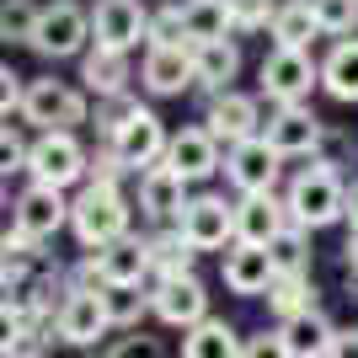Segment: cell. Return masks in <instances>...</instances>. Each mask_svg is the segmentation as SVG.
<instances>
[{"mask_svg":"<svg viewBox=\"0 0 358 358\" xmlns=\"http://www.w3.org/2000/svg\"><path fill=\"white\" fill-rule=\"evenodd\" d=\"M289 224H299V230H327V224L348 220V182L337 177V171H327V166H305V171H294V182H289Z\"/></svg>","mask_w":358,"mask_h":358,"instance_id":"6da1fadb","label":"cell"},{"mask_svg":"<svg viewBox=\"0 0 358 358\" xmlns=\"http://www.w3.org/2000/svg\"><path fill=\"white\" fill-rule=\"evenodd\" d=\"M129 220H134V209H129L123 187H91L86 182V187L70 198V230H75V241H80L86 252H102L113 241L134 236Z\"/></svg>","mask_w":358,"mask_h":358,"instance_id":"7a4b0ae2","label":"cell"},{"mask_svg":"<svg viewBox=\"0 0 358 358\" xmlns=\"http://www.w3.org/2000/svg\"><path fill=\"white\" fill-rule=\"evenodd\" d=\"M257 80H262V96L273 107H305L310 91L321 86V59H310L305 48H273Z\"/></svg>","mask_w":358,"mask_h":358,"instance_id":"3957f363","label":"cell"},{"mask_svg":"<svg viewBox=\"0 0 358 358\" xmlns=\"http://www.w3.org/2000/svg\"><path fill=\"white\" fill-rule=\"evenodd\" d=\"M22 123H32L38 134H59V129L75 134V123H86V96L70 80L38 75V80H27V96H22Z\"/></svg>","mask_w":358,"mask_h":358,"instance_id":"277c9868","label":"cell"},{"mask_svg":"<svg viewBox=\"0 0 358 358\" xmlns=\"http://www.w3.org/2000/svg\"><path fill=\"white\" fill-rule=\"evenodd\" d=\"M27 177L32 182H43V187H86V177H91V155H86V145L70 134V129H59V134H38L32 139V155H27Z\"/></svg>","mask_w":358,"mask_h":358,"instance_id":"5b68a950","label":"cell"},{"mask_svg":"<svg viewBox=\"0 0 358 358\" xmlns=\"http://www.w3.org/2000/svg\"><path fill=\"white\" fill-rule=\"evenodd\" d=\"M91 48V11L75 6V0H54L38 16V32H32V54L43 59H86Z\"/></svg>","mask_w":358,"mask_h":358,"instance_id":"8992f818","label":"cell"},{"mask_svg":"<svg viewBox=\"0 0 358 358\" xmlns=\"http://www.w3.org/2000/svg\"><path fill=\"white\" fill-rule=\"evenodd\" d=\"M91 43L113 54H134L150 43V11L145 0H96L91 6Z\"/></svg>","mask_w":358,"mask_h":358,"instance_id":"52a82bcc","label":"cell"},{"mask_svg":"<svg viewBox=\"0 0 358 358\" xmlns=\"http://www.w3.org/2000/svg\"><path fill=\"white\" fill-rule=\"evenodd\" d=\"M150 310L155 321L171 331H193L209 321V289L198 284V273H182V278H155L150 284Z\"/></svg>","mask_w":358,"mask_h":358,"instance_id":"ba28073f","label":"cell"},{"mask_svg":"<svg viewBox=\"0 0 358 358\" xmlns=\"http://www.w3.org/2000/svg\"><path fill=\"white\" fill-rule=\"evenodd\" d=\"M278 171H284V155H278L262 134L246 139V145H230V150H224V182H230L241 198L273 193V187H278Z\"/></svg>","mask_w":358,"mask_h":358,"instance_id":"9c48e42d","label":"cell"},{"mask_svg":"<svg viewBox=\"0 0 358 358\" xmlns=\"http://www.w3.org/2000/svg\"><path fill=\"white\" fill-rule=\"evenodd\" d=\"M102 145H113V155H118L129 171H150V166L166 161V150H171V134H166V123L150 113V107H139L134 118L123 123L113 139H102Z\"/></svg>","mask_w":358,"mask_h":358,"instance_id":"30bf717a","label":"cell"},{"mask_svg":"<svg viewBox=\"0 0 358 358\" xmlns=\"http://www.w3.org/2000/svg\"><path fill=\"white\" fill-rule=\"evenodd\" d=\"M177 230L193 241L198 252H220L224 257L236 246V203H224L220 193H198L193 203H187V214H182Z\"/></svg>","mask_w":358,"mask_h":358,"instance_id":"8fae6325","label":"cell"},{"mask_svg":"<svg viewBox=\"0 0 358 358\" xmlns=\"http://www.w3.org/2000/svg\"><path fill=\"white\" fill-rule=\"evenodd\" d=\"M262 123H268V118H262V102L246 96V91H220V96H209V107H203V129H209L224 150L257 139V134H262Z\"/></svg>","mask_w":358,"mask_h":358,"instance_id":"7c38bea8","label":"cell"},{"mask_svg":"<svg viewBox=\"0 0 358 358\" xmlns=\"http://www.w3.org/2000/svg\"><path fill=\"white\" fill-rule=\"evenodd\" d=\"M11 224H16V230H27L32 241H48V236H59L64 224H70V198H64L59 187L27 182V187L16 193V203H11Z\"/></svg>","mask_w":358,"mask_h":358,"instance_id":"4fadbf2b","label":"cell"},{"mask_svg":"<svg viewBox=\"0 0 358 358\" xmlns=\"http://www.w3.org/2000/svg\"><path fill=\"white\" fill-rule=\"evenodd\" d=\"M166 166H171L187 187H193V182H209L214 171H224V145L203 129V123L177 129V134H171V150H166Z\"/></svg>","mask_w":358,"mask_h":358,"instance_id":"5bb4252c","label":"cell"},{"mask_svg":"<svg viewBox=\"0 0 358 358\" xmlns=\"http://www.w3.org/2000/svg\"><path fill=\"white\" fill-rule=\"evenodd\" d=\"M187 182L171 171V166H150V171H139V214H145L155 230H166V224H182V214H187Z\"/></svg>","mask_w":358,"mask_h":358,"instance_id":"9a60e30c","label":"cell"},{"mask_svg":"<svg viewBox=\"0 0 358 358\" xmlns=\"http://www.w3.org/2000/svg\"><path fill=\"white\" fill-rule=\"evenodd\" d=\"M321 134H327V123L315 118L310 107H273L268 123H262V139H268L284 161H294V155H310V161H315Z\"/></svg>","mask_w":358,"mask_h":358,"instance_id":"2e32d148","label":"cell"},{"mask_svg":"<svg viewBox=\"0 0 358 358\" xmlns=\"http://www.w3.org/2000/svg\"><path fill=\"white\" fill-rule=\"evenodd\" d=\"M220 273H224V289H230V294H241V299H268V289L278 284L273 252H268V246H241V241L224 252Z\"/></svg>","mask_w":358,"mask_h":358,"instance_id":"e0dca14e","label":"cell"},{"mask_svg":"<svg viewBox=\"0 0 358 358\" xmlns=\"http://www.w3.org/2000/svg\"><path fill=\"white\" fill-rule=\"evenodd\" d=\"M102 262V278L107 289H150L155 284V262H150V236H123L113 246L96 252Z\"/></svg>","mask_w":358,"mask_h":358,"instance_id":"ac0fdd59","label":"cell"},{"mask_svg":"<svg viewBox=\"0 0 358 358\" xmlns=\"http://www.w3.org/2000/svg\"><path fill=\"white\" fill-rule=\"evenodd\" d=\"M107 331H113V315H107L102 294H70L59 321H54V337H59L64 348H96Z\"/></svg>","mask_w":358,"mask_h":358,"instance_id":"d6986e66","label":"cell"},{"mask_svg":"<svg viewBox=\"0 0 358 358\" xmlns=\"http://www.w3.org/2000/svg\"><path fill=\"white\" fill-rule=\"evenodd\" d=\"M289 230V203L278 193L236 198V241L241 246H273Z\"/></svg>","mask_w":358,"mask_h":358,"instance_id":"ffe728a7","label":"cell"},{"mask_svg":"<svg viewBox=\"0 0 358 358\" xmlns=\"http://www.w3.org/2000/svg\"><path fill=\"white\" fill-rule=\"evenodd\" d=\"M139 86H145L150 96H182L187 86H198L193 48H145V64H139Z\"/></svg>","mask_w":358,"mask_h":358,"instance_id":"44dd1931","label":"cell"},{"mask_svg":"<svg viewBox=\"0 0 358 358\" xmlns=\"http://www.w3.org/2000/svg\"><path fill=\"white\" fill-rule=\"evenodd\" d=\"M129 54H113V48H86V59H80V86L96 96V102H113V96H129Z\"/></svg>","mask_w":358,"mask_h":358,"instance_id":"7402d4cb","label":"cell"},{"mask_svg":"<svg viewBox=\"0 0 358 358\" xmlns=\"http://www.w3.org/2000/svg\"><path fill=\"white\" fill-rule=\"evenodd\" d=\"M278 331H284V343H289L294 358H327L331 343H337V327H331V315L321 310V305L289 315V321H278Z\"/></svg>","mask_w":358,"mask_h":358,"instance_id":"603a6c76","label":"cell"},{"mask_svg":"<svg viewBox=\"0 0 358 358\" xmlns=\"http://www.w3.org/2000/svg\"><path fill=\"white\" fill-rule=\"evenodd\" d=\"M193 70H198V86L209 91V96L230 91V80L241 75V48H236V38H220V43H198V48H193Z\"/></svg>","mask_w":358,"mask_h":358,"instance_id":"cb8c5ba5","label":"cell"},{"mask_svg":"<svg viewBox=\"0 0 358 358\" xmlns=\"http://www.w3.org/2000/svg\"><path fill=\"white\" fill-rule=\"evenodd\" d=\"M241 353H246V337L224 315H209L203 327L182 331V358H241Z\"/></svg>","mask_w":358,"mask_h":358,"instance_id":"d4e9b609","label":"cell"},{"mask_svg":"<svg viewBox=\"0 0 358 358\" xmlns=\"http://www.w3.org/2000/svg\"><path fill=\"white\" fill-rule=\"evenodd\" d=\"M268 38H273V48H305V54H310V43L321 38L315 6L310 0H284L278 16H273V27H268Z\"/></svg>","mask_w":358,"mask_h":358,"instance_id":"484cf974","label":"cell"},{"mask_svg":"<svg viewBox=\"0 0 358 358\" xmlns=\"http://www.w3.org/2000/svg\"><path fill=\"white\" fill-rule=\"evenodd\" d=\"M321 91L331 102H358V38L331 43V54L321 59Z\"/></svg>","mask_w":358,"mask_h":358,"instance_id":"4316f807","label":"cell"},{"mask_svg":"<svg viewBox=\"0 0 358 358\" xmlns=\"http://www.w3.org/2000/svg\"><path fill=\"white\" fill-rule=\"evenodd\" d=\"M182 16H187V43H220L236 32V16H230V0H182Z\"/></svg>","mask_w":358,"mask_h":358,"instance_id":"83f0119b","label":"cell"},{"mask_svg":"<svg viewBox=\"0 0 358 358\" xmlns=\"http://www.w3.org/2000/svg\"><path fill=\"white\" fill-rule=\"evenodd\" d=\"M150 262H155V278H182V273H193L198 246L182 236L177 224H166V230L150 236Z\"/></svg>","mask_w":358,"mask_h":358,"instance_id":"f1b7e54d","label":"cell"},{"mask_svg":"<svg viewBox=\"0 0 358 358\" xmlns=\"http://www.w3.org/2000/svg\"><path fill=\"white\" fill-rule=\"evenodd\" d=\"M273 252V268H278V278H310V230H299V224H289L284 236L268 246Z\"/></svg>","mask_w":358,"mask_h":358,"instance_id":"f546056e","label":"cell"},{"mask_svg":"<svg viewBox=\"0 0 358 358\" xmlns=\"http://www.w3.org/2000/svg\"><path fill=\"white\" fill-rule=\"evenodd\" d=\"M107 315H113V331H139V321L145 315H155L150 310V289H107Z\"/></svg>","mask_w":358,"mask_h":358,"instance_id":"4dcf8cb0","label":"cell"},{"mask_svg":"<svg viewBox=\"0 0 358 358\" xmlns=\"http://www.w3.org/2000/svg\"><path fill=\"white\" fill-rule=\"evenodd\" d=\"M321 299H315V284L310 278H278V284L268 289V310L278 315V321H289V315L299 310H315Z\"/></svg>","mask_w":358,"mask_h":358,"instance_id":"1f68e13d","label":"cell"},{"mask_svg":"<svg viewBox=\"0 0 358 358\" xmlns=\"http://www.w3.org/2000/svg\"><path fill=\"white\" fill-rule=\"evenodd\" d=\"M38 16H43L38 0H6V6H0V38H6V43H27L32 48Z\"/></svg>","mask_w":358,"mask_h":358,"instance_id":"d6a6232c","label":"cell"},{"mask_svg":"<svg viewBox=\"0 0 358 358\" xmlns=\"http://www.w3.org/2000/svg\"><path fill=\"white\" fill-rule=\"evenodd\" d=\"M315 22H321V38H353L358 32V0H310Z\"/></svg>","mask_w":358,"mask_h":358,"instance_id":"836d02e7","label":"cell"},{"mask_svg":"<svg viewBox=\"0 0 358 358\" xmlns=\"http://www.w3.org/2000/svg\"><path fill=\"white\" fill-rule=\"evenodd\" d=\"M145 48H193L187 43V16H182V6L150 11V43Z\"/></svg>","mask_w":358,"mask_h":358,"instance_id":"e575fe53","label":"cell"},{"mask_svg":"<svg viewBox=\"0 0 358 358\" xmlns=\"http://www.w3.org/2000/svg\"><path fill=\"white\" fill-rule=\"evenodd\" d=\"M358 161V139L348 134V129H331L327 123V134H321V150H315V166H327V171H337L343 177V166Z\"/></svg>","mask_w":358,"mask_h":358,"instance_id":"d590c367","label":"cell"},{"mask_svg":"<svg viewBox=\"0 0 358 358\" xmlns=\"http://www.w3.org/2000/svg\"><path fill=\"white\" fill-rule=\"evenodd\" d=\"M91 358H166V343L139 327V331H123L113 348H102V353H91Z\"/></svg>","mask_w":358,"mask_h":358,"instance_id":"8d00e7d4","label":"cell"},{"mask_svg":"<svg viewBox=\"0 0 358 358\" xmlns=\"http://www.w3.org/2000/svg\"><path fill=\"white\" fill-rule=\"evenodd\" d=\"M284 0H230V16H236V32H268L273 16H278Z\"/></svg>","mask_w":358,"mask_h":358,"instance_id":"74e56055","label":"cell"},{"mask_svg":"<svg viewBox=\"0 0 358 358\" xmlns=\"http://www.w3.org/2000/svg\"><path fill=\"white\" fill-rule=\"evenodd\" d=\"M27 155H32V145L22 139V129H16V123H6V129H0V171H6V177L27 171Z\"/></svg>","mask_w":358,"mask_h":358,"instance_id":"f35d334b","label":"cell"},{"mask_svg":"<svg viewBox=\"0 0 358 358\" xmlns=\"http://www.w3.org/2000/svg\"><path fill=\"white\" fill-rule=\"evenodd\" d=\"M123 171H129V166L113 155V145H102L96 155H91V177H86V182H91V187H118Z\"/></svg>","mask_w":358,"mask_h":358,"instance_id":"ab89813d","label":"cell"},{"mask_svg":"<svg viewBox=\"0 0 358 358\" xmlns=\"http://www.w3.org/2000/svg\"><path fill=\"white\" fill-rule=\"evenodd\" d=\"M241 358H294V353H289V343H284V331H278V327H262V331H252V337H246V353H241Z\"/></svg>","mask_w":358,"mask_h":358,"instance_id":"60d3db41","label":"cell"},{"mask_svg":"<svg viewBox=\"0 0 358 358\" xmlns=\"http://www.w3.org/2000/svg\"><path fill=\"white\" fill-rule=\"evenodd\" d=\"M327 358H358V327H337V343Z\"/></svg>","mask_w":358,"mask_h":358,"instance_id":"b9f144b4","label":"cell"},{"mask_svg":"<svg viewBox=\"0 0 358 358\" xmlns=\"http://www.w3.org/2000/svg\"><path fill=\"white\" fill-rule=\"evenodd\" d=\"M343 268L358 273V224H348V241H343Z\"/></svg>","mask_w":358,"mask_h":358,"instance_id":"7bdbcfd3","label":"cell"},{"mask_svg":"<svg viewBox=\"0 0 358 358\" xmlns=\"http://www.w3.org/2000/svg\"><path fill=\"white\" fill-rule=\"evenodd\" d=\"M348 224H358V177L348 182Z\"/></svg>","mask_w":358,"mask_h":358,"instance_id":"ee69618b","label":"cell"},{"mask_svg":"<svg viewBox=\"0 0 358 358\" xmlns=\"http://www.w3.org/2000/svg\"><path fill=\"white\" fill-rule=\"evenodd\" d=\"M38 358H43V353H38Z\"/></svg>","mask_w":358,"mask_h":358,"instance_id":"f6af8a7d","label":"cell"}]
</instances>
